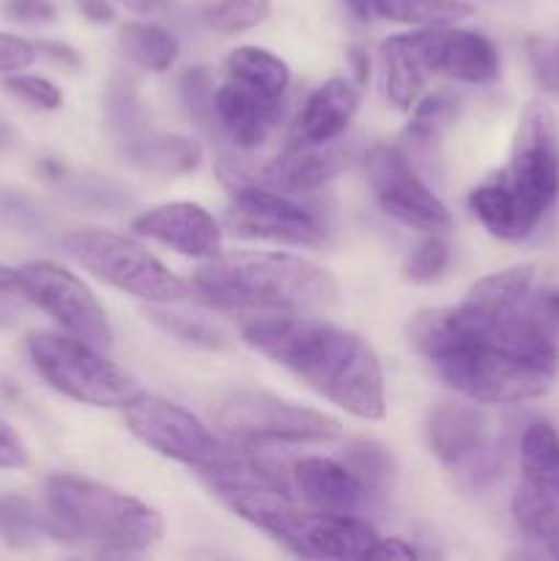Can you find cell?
<instances>
[{
  "mask_svg": "<svg viewBox=\"0 0 559 561\" xmlns=\"http://www.w3.org/2000/svg\"><path fill=\"white\" fill-rule=\"evenodd\" d=\"M409 343L444 383L486 405L543 398L559 376V340L526 305L486 307L464 296L455 307L422 310L409 323Z\"/></svg>",
  "mask_w": 559,
  "mask_h": 561,
  "instance_id": "cell-1",
  "label": "cell"
},
{
  "mask_svg": "<svg viewBox=\"0 0 559 561\" xmlns=\"http://www.w3.org/2000/svg\"><path fill=\"white\" fill-rule=\"evenodd\" d=\"M241 334L252 351L294 373L345 414L367 422L387 414L381 362L360 334L296 316L258 318Z\"/></svg>",
  "mask_w": 559,
  "mask_h": 561,
  "instance_id": "cell-2",
  "label": "cell"
},
{
  "mask_svg": "<svg viewBox=\"0 0 559 561\" xmlns=\"http://www.w3.org/2000/svg\"><path fill=\"white\" fill-rule=\"evenodd\" d=\"M559 201V135L546 102H529L518 118L513 151L499 175L475 186L469 208L499 241H524Z\"/></svg>",
  "mask_w": 559,
  "mask_h": 561,
  "instance_id": "cell-3",
  "label": "cell"
},
{
  "mask_svg": "<svg viewBox=\"0 0 559 561\" xmlns=\"http://www.w3.org/2000/svg\"><path fill=\"white\" fill-rule=\"evenodd\" d=\"M192 294L217 310L307 312L338 299V283L318 263L285 252L217 255L192 274Z\"/></svg>",
  "mask_w": 559,
  "mask_h": 561,
  "instance_id": "cell-4",
  "label": "cell"
},
{
  "mask_svg": "<svg viewBox=\"0 0 559 561\" xmlns=\"http://www.w3.org/2000/svg\"><path fill=\"white\" fill-rule=\"evenodd\" d=\"M44 524L55 540L104 553H140L164 537V518L151 504L77 474L44 482Z\"/></svg>",
  "mask_w": 559,
  "mask_h": 561,
  "instance_id": "cell-5",
  "label": "cell"
},
{
  "mask_svg": "<svg viewBox=\"0 0 559 561\" xmlns=\"http://www.w3.org/2000/svg\"><path fill=\"white\" fill-rule=\"evenodd\" d=\"M27 354L38 376L69 400L93 409H124L142 392L140 383L110 362L102 348L71 334L33 332Z\"/></svg>",
  "mask_w": 559,
  "mask_h": 561,
  "instance_id": "cell-6",
  "label": "cell"
},
{
  "mask_svg": "<svg viewBox=\"0 0 559 561\" xmlns=\"http://www.w3.org/2000/svg\"><path fill=\"white\" fill-rule=\"evenodd\" d=\"M64 250L96 279L151 305H175L190 296L184 279L175 277L140 241L124 233L99 228L71 230L64 239Z\"/></svg>",
  "mask_w": 559,
  "mask_h": 561,
  "instance_id": "cell-7",
  "label": "cell"
},
{
  "mask_svg": "<svg viewBox=\"0 0 559 561\" xmlns=\"http://www.w3.org/2000/svg\"><path fill=\"white\" fill-rule=\"evenodd\" d=\"M214 422L219 431L244 444L261 442H332L340 436V422L323 411L290 403L269 392H230L214 405Z\"/></svg>",
  "mask_w": 559,
  "mask_h": 561,
  "instance_id": "cell-8",
  "label": "cell"
},
{
  "mask_svg": "<svg viewBox=\"0 0 559 561\" xmlns=\"http://www.w3.org/2000/svg\"><path fill=\"white\" fill-rule=\"evenodd\" d=\"M126 425L148 449L203 474L233 458L236 449L223 444L192 411L159 394L140 392L124 405Z\"/></svg>",
  "mask_w": 559,
  "mask_h": 561,
  "instance_id": "cell-9",
  "label": "cell"
},
{
  "mask_svg": "<svg viewBox=\"0 0 559 561\" xmlns=\"http://www.w3.org/2000/svg\"><path fill=\"white\" fill-rule=\"evenodd\" d=\"M223 179L230 190L225 219L236 233L294 247H318L327 241V228L321 219L294 201L288 192L258 184L236 168L225 170Z\"/></svg>",
  "mask_w": 559,
  "mask_h": 561,
  "instance_id": "cell-10",
  "label": "cell"
},
{
  "mask_svg": "<svg viewBox=\"0 0 559 561\" xmlns=\"http://www.w3.org/2000/svg\"><path fill=\"white\" fill-rule=\"evenodd\" d=\"M513 520L526 540L548 542L559 535V433L543 420L521 436Z\"/></svg>",
  "mask_w": 559,
  "mask_h": 561,
  "instance_id": "cell-11",
  "label": "cell"
},
{
  "mask_svg": "<svg viewBox=\"0 0 559 561\" xmlns=\"http://www.w3.org/2000/svg\"><path fill=\"white\" fill-rule=\"evenodd\" d=\"M365 173L378 208L389 219L406 225V228L422 230V233H447L453 228L447 206L420 179L414 164L398 146L378 142V146L367 148Z\"/></svg>",
  "mask_w": 559,
  "mask_h": 561,
  "instance_id": "cell-12",
  "label": "cell"
},
{
  "mask_svg": "<svg viewBox=\"0 0 559 561\" xmlns=\"http://www.w3.org/2000/svg\"><path fill=\"white\" fill-rule=\"evenodd\" d=\"M20 274L33 305L47 312L66 334L96 348H107L113 343L107 312L77 274L53 261H31L20 268Z\"/></svg>",
  "mask_w": 559,
  "mask_h": 561,
  "instance_id": "cell-13",
  "label": "cell"
},
{
  "mask_svg": "<svg viewBox=\"0 0 559 561\" xmlns=\"http://www.w3.org/2000/svg\"><path fill=\"white\" fill-rule=\"evenodd\" d=\"M414 42L431 75L466 85H488L499 80V49L482 33L458 25H438L414 31Z\"/></svg>",
  "mask_w": 559,
  "mask_h": 561,
  "instance_id": "cell-14",
  "label": "cell"
},
{
  "mask_svg": "<svg viewBox=\"0 0 559 561\" xmlns=\"http://www.w3.org/2000/svg\"><path fill=\"white\" fill-rule=\"evenodd\" d=\"M132 230L195 261H212L223 255V230L201 203L173 201L153 206L135 217Z\"/></svg>",
  "mask_w": 559,
  "mask_h": 561,
  "instance_id": "cell-15",
  "label": "cell"
},
{
  "mask_svg": "<svg viewBox=\"0 0 559 561\" xmlns=\"http://www.w3.org/2000/svg\"><path fill=\"white\" fill-rule=\"evenodd\" d=\"M285 110V99L269 96V93L255 91L250 85L228 80L219 88H214V102H212V118L219 129L228 135L241 151H255L266 142L272 135L274 126L280 124Z\"/></svg>",
  "mask_w": 559,
  "mask_h": 561,
  "instance_id": "cell-16",
  "label": "cell"
},
{
  "mask_svg": "<svg viewBox=\"0 0 559 561\" xmlns=\"http://www.w3.org/2000/svg\"><path fill=\"white\" fill-rule=\"evenodd\" d=\"M288 480L296 499H301L307 507L318 510V513L360 515L373 504L365 485L356 480L354 471L343 460L310 455V458L296 460Z\"/></svg>",
  "mask_w": 559,
  "mask_h": 561,
  "instance_id": "cell-17",
  "label": "cell"
},
{
  "mask_svg": "<svg viewBox=\"0 0 559 561\" xmlns=\"http://www.w3.org/2000/svg\"><path fill=\"white\" fill-rule=\"evenodd\" d=\"M349 164V151L343 146H290L280 157L263 164L255 175L258 184L272 190L288 192V195H310L323 190L332 179H338Z\"/></svg>",
  "mask_w": 559,
  "mask_h": 561,
  "instance_id": "cell-18",
  "label": "cell"
},
{
  "mask_svg": "<svg viewBox=\"0 0 559 561\" xmlns=\"http://www.w3.org/2000/svg\"><path fill=\"white\" fill-rule=\"evenodd\" d=\"M360 110V91L345 77H332L307 96L290 126V146H329L338 140Z\"/></svg>",
  "mask_w": 559,
  "mask_h": 561,
  "instance_id": "cell-19",
  "label": "cell"
},
{
  "mask_svg": "<svg viewBox=\"0 0 559 561\" xmlns=\"http://www.w3.org/2000/svg\"><path fill=\"white\" fill-rule=\"evenodd\" d=\"M427 444L442 463L464 466L486 449V416L469 405L442 403L427 420Z\"/></svg>",
  "mask_w": 559,
  "mask_h": 561,
  "instance_id": "cell-20",
  "label": "cell"
},
{
  "mask_svg": "<svg viewBox=\"0 0 559 561\" xmlns=\"http://www.w3.org/2000/svg\"><path fill=\"white\" fill-rule=\"evenodd\" d=\"M378 64H381V85L387 102L398 110L414 107L431 77L414 42V33L389 36L378 49Z\"/></svg>",
  "mask_w": 559,
  "mask_h": 561,
  "instance_id": "cell-21",
  "label": "cell"
},
{
  "mask_svg": "<svg viewBox=\"0 0 559 561\" xmlns=\"http://www.w3.org/2000/svg\"><path fill=\"white\" fill-rule=\"evenodd\" d=\"M124 159L148 173L184 175L197 170V164L203 162V148L192 137L146 129L124 142Z\"/></svg>",
  "mask_w": 559,
  "mask_h": 561,
  "instance_id": "cell-22",
  "label": "cell"
},
{
  "mask_svg": "<svg viewBox=\"0 0 559 561\" xmlns=\"http://www.w3.org/2000/svg\"><path fill=\"white\" fill-rule=\"evenodd\" d=\"M225 77L277 99H285V93L290 88L288 64L280 55H274L272 49L252 47V44L236 47L225 58Z\"/></svg>",
  "mask_w": 559,
  "mask_h": 561,
  "instance_id": "cell-23",
  "label": "cell"
},
{
  "mask_svg": "<svg viewBox=\"0 0 559 561\" xmlns=\"http://www.w3.org/2000/svg\"><path fill=\"white\" fill-rule=\"evenodd\" d=\"M118 44L129 64L157 75L168 71L181 53L179 38L157 22H126L118 33Z\"/></svg>",
  "mask_w": 559,
  "mask_h": 561,
  "instance_id": "cell-24",
  "label": "cell"
},
{
  "mask_svg": "<svg viewBox=\"0 0 559 561\" xmlns=\"http://www.w3.org/2000/svg\"><path fill=\"white\" fill-rule=\"evenodd\" d=\"M343 463L354 471V477L365 485L367 496L373 502H381V499L389 496L395 482V460L384 444L360 438V442L345 447Z\"/></svg>",
  "mask_w": 559,
  "mask_h": 561,
  "instance_id": "cell-25",
  "label": "cell"
},
{
  "mask_svg": "<svg viewBox=\"0 0 559 561\" xmlns=\"http://www.w3.org/2000/svg\"><path fill=\"white\" fill-rule=\"evenodd\" d=\"M373 11L384 20L420 27L458 25L471 16V5L460 0H373Z\"/></svg>",
  "mask_w": 559,
  "mask_h": 561,
  "instance_id": "cell-26",
  "label": "cell"
},
{
  "mask_svg": "<svg viewBox=\"0 0 559 561\" xmlns=\"http://www.w3.org/2000/svg\"><path fill=\"white\" fill-rule=\"evenodd\" d=\"M532 279H535V266L521 263V266L502 268V272L477 279L466 296L486 307L507 310V307L521 305L526 299V294L532 290Z\"/></svg>",
  "mask_w": 559,
  "mask_h": 561,
  "instance_id": "cell-27",
  "label": "cell"
},
{
  "mask_svg": "<svg viewBox=\"0 0 559 561\" xmlns=\"http://www.w3.org/2000/svg\"><path fill=\"white\" fill-rule=\"evenodd\" d=\"M47 535V524H44V513H38L36 504L27 499L0 496V537L5 546L11 548H27Z\"/></svg>",
  "mask_w": 559,
  "mask_h": 561,
  "instance_id": "cell-28",
  "label": "cell"
},
{
  "mask_svg": "<svg viewBox=\"0 0 559 561\" xmlns=\"http://www.w3.org/2000/svg\"><path fill=\"white\" fill-rule=\"evenodd\" d=\"M269 14H272V0H217L208 5L203 20L217 33L239 36L266 22Z\"/></svg>",
  "mask_w": 559,
  "mask_h": 561,
  "instance_id": "cell-29",
  "label": "cell"
},
{
  "mask_svg": "<svg viewBox=\"0 0 559 561\" xmlns=\"http://www.w3.org/2000/svg\"><path fill=\"white\" fill-rule=\"evenodd\" d=\"M455 115H458V99L449 96V93H431V96L414 104L409 137L414 142H420V146H431L453 124Z\"/></svg>",
  "mask_w": 559,
  "mask_h": 561,
  "instance_id": "cell-30",
  "label": "cell"
},
{
  "mask_svg": "<svg viewBox=\"0 0 559 561\" xmlns=\"http://www.w3.org/2000/svg\"><path fill=\"white\" fill-rule=\"evenodd\" d=\"M148 318H151L159 329H164L168 334L179 337L181 343L195 345V348L219 351L225 348V343H228L225 334L219 332L214 323L203 321V318H192L175 310H148Z\"/></svg>",
  "mask_w": 559,
  "mask_h": 561,
  "instance_id": "cell-31",
  "label": "cell"
},
{
  "mask_svg": "<svg viewBox=\"0 0 559 561\" xmlns=\"http://www.w3.org/2000/svg\"><path fill=\"white\" fill-rule=\"evenodd\" d=\"M449 266V247L444 233H425V239L417 241L409 250L403 263V274L411 283L427 285L442 277Z\"/></svg>",
  "mask_w": 559,
  "mask_h": 561,
  "instance_id": "cell-32",
  "label": "cell"
},
{
  "mask_svg": "<svg viewBox=\"0 0 559 561\" xmlns=\"http://www.w3.org/2000/svg\"><path fill=\"white\" fill-rule=\"evenodd\" d=\"M3 88L16 96L20 102L31 104L36 110H58L64 104V91H60L55 82L44 80V77L25 75V71H14V75H5Z\"/></svg>",
  "mask_w": 559,
  "mask_h": 561,
  "instance_id": "cell-33",
  "label": "cell"
},
{
  "mask_svg": "<svg viewBox=\"0 0 559 561\" xmlns=\"http://www.w3.org/2000/svg\"><path fill=\"white\" fill-rule=\"evenodd\" d=\"M25 283H22L20 268H11L0 263V329H11L25 318L31 307Z\"/></svg>",
  "mask_w": 559,
  "mask_h": 561,
  "instance_id": "cell-34",
  "label": "cell"
},
{
  "mask_svg": "<svg viewBox=\"0 0 559 561\" xmlns=\"http://www.w3.org/2000/svg\"><path fill=\"white\" fill-rule=\"evenodd\" d=\"M179 91H181V102L184 107L190 110L192 118L197 121H208L212 118V102H214V82L208 69L203 66H192L181 75L179 82Z\"/></svg>",
  "mask_w": 559,
  "mask_h": 561,
  "instance_id": "cell-35",
  "label": "cell"
},
{
  "mask_svg": "<svg viewBox=\"0 0 559 561\" xmlns=\"http://www.w3.org/2000/svg\"><path fill=\"white\" fill-rule=\"evenodd\" d=\"M529 316L540 323L546 332H551L559 340V288H540L529 290L524 299Z\"/></svg>",
  "mask_w": 559,
  "mask_h": 561,
  "instance_id": "cell-36",
  "label": "cell"
},
{
  "mask_svg": "<svg viewBox=\"0 0 559 561\" xmlns=\"http://www.w3.org/2000/svg\"><path fill=\"white\" fill-rule=\"evenodd\" d=\"M36 44L14 36V33H0V75H14L25 71L36 60Z\"/></svg>",
  "mask_w": 559,
  "mask_h": 561,
  "instance_id": "cell-37",
  "label": "cell"
},
{
  "mask_svg": "<svg viewBox=\"0 0 559 561\" xmlns=\"http://www.w3.org/2000/svg\"><path fill=\"white\" fill-rule=\"evenodd\" d=\"M3 14L22 25H47L55 20L53 0H3Z\"/></svg>",
  "mask_w": 559,
  "mask_h": 561,
  "instance_id": "cell-38",
  "label": "cell"
},
{
  "mask_svg": "<svg viewBox=\"0 0 559 561\" xmlns=\"http://www.w3.org/2000/svg\"><path fill=\"white\" fill-rule=\"evenodd\" d=\"M31 463V453L16 427L0 416V469H25Z\"/></svg>",
  "mask_w": 559,
  "mask_h": 561,
  "instance_id": "cell-39",
  "label": "cell"
},
{
  "mask_svg": "<svg viewBox=\"0 0 559 561\" xmlns=\"http://www.w3.org/2000/svg\"><path fill=\"white\" fill-rule=\"evenodd\" d=\"M529 58L543 85L548 88L559 85V49L557 47H551V44L546 42H532Z\"/></svg>",
  "mask_w": 559,
  "mask_h": 561,
  "instance_id": "cell-40",
  "label": "cell"
},
{
  "mask_svg": "<svg viewBox=\"0 0 559 561\" xmlns=\"http://www.w3.org/2000/svg\"><path fill=\"white\" fill-rule=\"evenodd\" d=\"M409 559H420V551H417L411 542H406L403 537H381L370 553V561H409Z\"/></svg>",
  "mask_w": 559,
  "mask_h": 561,
  "instance_id": "cell-41",
  "label": "cell"
},
{
  "mask_svg": "<svg viewBox=\"0 0 559 561\" xmlns=\"http://www.w3.org/2000/svg\"><path fill=\"white\" fill-rule=\"evenodd\" d=\"M36 53L47 55L49 60H55V64L66 66V69H80V66H82L80 53H77L75 47H69V44H60V42H38V44H36Z\"/></svg>",
  "mask_w": 559,
  "mask_h": 561,
  "instance_id": "cell-42",
  "label": "cell"
},
{
  "mask_svg": "<svg viewBox=\"0 0 559 561\" xmlns=\"http://www.w3.org/2000/svg\"><path fill=\"white\" fill-rule=\"evenodd\" d=\"M77 11L93 25H110L115 20V9L107 0H75Z\"/></svg>",
  "mask_w": 559,
  "mask_h": 561,
  "instance_id": "cell-43",
  "label": "cell"
},
{
  "mask_svg": "<svg viewBox=\"0 0 559 561\" xmlns=\"http://www.w3.org/2000/svg\"><path fill=\"white\" fill-rule=\"evenodd\" d=\"M349 64L351 69H354V80L360 82V85H365V82L370 80V58H367V49L360 47V44L349 47Z\"/></svg>",
  "mask_w": 559,
  "mask_h": 561,
  "instance_id": "cell-44",
  "label": "cell"
},
{
  "mask_svg": "<svg viewBox=\"0 0 559 561\" xmlns=\"http://www.w3.org/2000/svg\"><path fill=\"white\" fill-rule=\"evenodd\" d=\"M121 5H126L129 11H135V14H153V11L162 9L164 0H118Z\"/></svg>",
  "mask_w": 559,
  "mask_h": 561,
  "instance_id": "cell-45",
  "label": "cell"
},
{
  "mask_svg": "<svg viewBox=\"0 0 559 561\" xmlns=\"http://www.w3.org/2000/svg\"><path fill=\"white\" fill-rule=\"evenodd\" d=\"M343 3L349 5V11H351V14H354L360 22L370 20V14H373V0H343Z\"/></svg>",
  "mask_w": 559,
  "mask_h": 561,
  "instance_id": "cell-46",
  "label": "cell"
},
{
  "mask_svg": "<svg viewBox=\"0 0 559 561\" xmlns=\"http://www.w3.org/2000/svg\"><path fill=\"white\" fill-rule=\"evenodd\" d=\"M11 142V129L0 121V148H5Z\"/></svg>",
  "mask_w": 559,
  "mask_h": 561,
  "instance_id": "cell-47",
  "label": "cell"
},
{
  "mask_svg": "<svg viewBox=\"0 0 559 561\" xmlns=\"http://www.w3.org/2000/svg\"><path fill=\"white\" fill-rule=\"evenodd\" d=\"M548 553H551V557H557V559H559V535H557V537H551V540H548Z\"/></svg>",
  "mask_w": 559,
  "mask_h": 561,
  "instance_id": "cell-48",
  "label": "cell"
}]
</instances>
